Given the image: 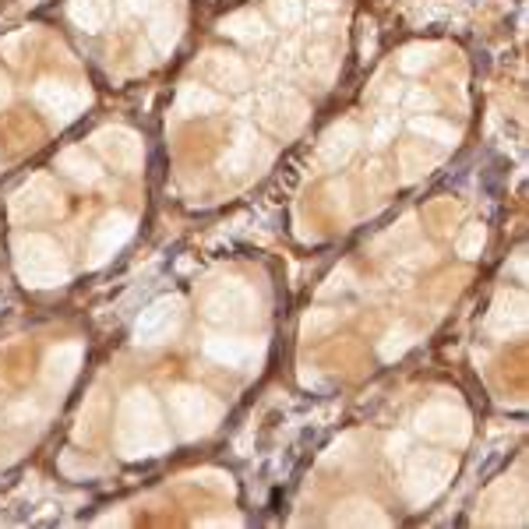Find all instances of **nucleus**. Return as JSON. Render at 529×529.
Masks as SVG:
<instances>
[{
    "instance_id": "f257e3e1",
    "label": "nucleus",
    "mask_w": 529,
    "mask_h": 529,
    "mask_svg": "<svg viewBox=\"0 0 529 529\" xmlns=\"http://www.w3.org/2000/svg\"><path fill=\"white\" fill-rule=\"evenodd\" d=\"M113 441L124 459H152L170 452V427L159 410L156 395L149 388H131L120 399L117 420H113Z\"/></svg>"
},
{
    "instance_id": "f03ea898",
    "label": "nucleus",
    "mask_w": 529,
    "mask_h": 529,
    "mask_svg": "<svg viewBox=\"0 0 529 529\" xmlns=\"http://www.w3.org/2000/svg\"><path fill=\"white\" fill-rule=\"evenodd\" d=\"M15 276L29 290H53L71 279L68 258L57 247V240L43 233H25L15 240Z\"/></svg>"
},
{
    "instance_id": "7ed1b4c3",
    "label": "nucleus",
    "mask_w": 529,
    "mask_h": 529,
    "mask_svg": "<svg viewBox=\"0 0 529 529\" xmlns=\"http://www.w3.org/2000/svg\"><path fill=\"white\" fill-rule=\"evenodd\" d=\"M459 462H455L452 452H434V448H424V452H413L403 466V494L413 508L431 505L434 498L448 491L452 484Z\"/></svg>"
},
{
    "instance_id": "20e7f679",
    "label": "nucleus",
    "mask_w": 529,
    "mask_h": 529,
    "mask_svg": "<svg viewBox=\"0 0 529 529\" xmlns=\"http://www.w3.org/2000/svg\"><path fill=\"white\" fill-rule=\"evenodd\" d=\"M219 417H223V406H219V399H212L205 388H198V385L170 388V420H173V427H177L180 438H187V441L202 438V434H209L212 427L219 424Z\"/></svg>"
},
{
    "instance_id": "39448f33",
    "label": "nucleus",
    "mask_w": 529,
    "mask_h": 529,
    "mask_svg": "<svg viewBox=\"0 0 529 529\" xmlns=\"http://www.w3.org/2000/svg\"><path fill=\"white\" fill-rule=\"evenodd\" d=\"M417 434L427 441H438V445L462 448L473 434V420L459 403L438 399V403H427L424 410L417 413Z\"/></svg>"
},
{
    "instance_id": "423d86ee",
    "label": "nucleus",
    "mask_w": 529,
    "mask_h": 529,
    "mask_svg": "<svg viewBox=\"0 0 529 529\" xmlns=\"http://www.w3.org/2000/svg\"><path fill=\"white\" fill-rule=\"evenodd\" d=\"M60 212H64V194L46 173L29 177L11 194V216L22 223H46V219H57Z\"/></svg>"
},
{
    "instance_id": "0eeeda50",
    "label": "nucleus",
    "mask_w": 529,
    "mask_h": 529,
    "mask_svg": "<svg viewBox=\"0 0 529 529\" xmlns=\"http://www.w3.org/2000/svg\"><path fill=\"white\" fill-rule=\"evenodd\" d=\"M36 106L57 124H71L75 117H82L85 106L92 103V89L82 82H64V78H43V82L32 89Z\"/></svg>"
},
{
    "instance_id": "6e6552de",
    "label": "nucleus",
    "mask_w": 529,
    "mask_h": 529,
    "mask_svg": "<svg viewBox=\"0 0 529 529\" xmlns=\"http://www.w3.org/2000/svg\"><path fill=\"white\" fill-rule=\"evenodd\" d=\"M184 325V300L180 297H159L138 314L135 321V343L138 346H163Z\"/></svg>"
},
{
    "instance_id": "1a4fd4ad",
    "label": "nucleus",
    "mask_w": 529,
    "mask_h": 529,
    "mask_svg": "<svg viewBox=\"0 0 529 529\" xmlns=\"http://www.w3.org/2000/svg\"><path fill=\"white\" fill-rule=\"evenodd\" d=\"M92 149L113 166V170H124V173H135L142 170V159H145V145L142 138L124 124H106L99 127L96 135L89 138Z\"/></svg>"
},
{
    "instance_id": "9d476101",
    "label": "nucleus",
    "mask_w": 529,
    "mask_h": 529,
    "mask_svg": "<svg viewBox=\"0 0 529 529\" xmlns=\"http://www.w3.org/2000/svg\"><path fill=\"white\" fill-rule=\"evenodd\" d=\"M205 318L219 321V325H247L258 318V297L251 286L244 283H226L205 300Z\"/></svg>"
},
{
    "instance_id": "9b49d317",
    "label": "nucleus",
    "mask_w": 529,
    "mask_h": 529,
    "mask_svg": "<svg viewBox=\"0 0 529 529\" xmlns=\"http://www.w3.org/2000/svg\"><path fill=\"white\" fill-rule=\"evenodd\" d=\"M131 237H135V216H127V212H110L89 237V258H85L89 261V269L106 265L113 254L124 251V244Z\"/></svg>"
},
{
    "instance_id": "f8f14e48",
    "label": "nucleus",
    "mask_w": 529,
    "mask_h": 529,
    "mask_svg": "<svg viewBox=\"0 0 529 529\" xmlns=\"http://www.w3.org/2000/svg\"><path fill=\"white\" fill-rule=\"evenodd\" d=\"M307 120V103L297 96L293 89H283V92H272L265 103H261V124L272 127L276 135H297L300 127H304Z\"/></svg>"
},
{
    "instance_id": "ddd939ff",
    "label": "nucleus",
    "mask_w": 529,
    "mask_h": 529,
    "mask_svg": "<svg viewBox=\"0 0 529 529\" xmlns=\"http://www.w3.org/2000/svg\"><path fill=\"white\" fill-rule=\"evenodd\" d=\"M526 321H529V304H526V293L519 290H501L491 304V314H487V332L501 339H512L526 332Z\"/></svg>"
},
{
    "instance_id": "4468645a",
    "label": "nucleus",
    "mask_w": 529,
    "mask_h": 529,
    "mask_svg": "<svg viewBox=\"0 0 529 529\" xmlns=\"http://www.w3.org/2000/svg\"><path fill=\"white\" fill-rule=\"evenodd\" d=\"M78 367H82V343H60L46 353L43 360V381L53 392H64L71 381L78 378Z\"/></svg>"
},
{
    "instance_id": "2eb2a0df",
    "label": "nucleus",
    "mask_w": 529,
    "mask_h": 529,
    "mask_svg": "<svg viewBox=\"0 0 529 529\" xmlns=\"http://www.w3.org/2000/svg\"><path fill=\"white\" fill-rule=\"evenodd\" d=\"M205 357L216 360L219 367H251L261 357V343L244 336H209L205 339Z\"/></svg>"
},
{
    "instance_id": "dca6fc26",
    "label": "nucleus",
    "mask_w": 529,
    "mask_h": 529,
    "mask_svg": "<svg viewBox=\"0 0 529 529\" xmlns=\"http://www.w3.org/2000/svg\"><path fill=\"white\" fill-rule=\"evenodd\" d=\"M202 71L212 78L216 85H226L230 92H244L251 85V71L247 64L237 57V53H226V50H209L202 57Z\"/></svg>"
},
{
    "instance_id": "f3484780",
    "label": "nucleus",
    "mask_w": 529,
    "mask_h": 529,
    "mask_svg": "<svg viewBox=\"0 0 529 529\" xmlns=\"http://www.w3.org/2000/svg\"><path fill=\"white\" fill-rule=\"evenodd\" d=\"M357 145H360V127L353 124V120H339V124L328 127V135L321 138L318 156L325 166H343V163H350Z\"/></svg>"
},
{
    "instance_id": "a211bd4d",
    "label": "nucleus",
    "mask_w": 529,
    "mask_h": 529,
    "mask_svg": "<svg viewBox=\"0 0 529 529\" xmlns=\"http://www.w3.org/2000/svg\"><path fill=\"white\" fill-rule=\"evenodd\" d=\"M332 526H353V529H367V526H374V529H385L388 526V515L381 512L374 501H367V498H346V501H339L336 505V512H332Z\"/></svg>"
},
{
    "instance_id": "6ab92c4d",
    "label": "nucleus",
    "mask_w": 529,
    "mask_h": 529,
    "mask_svg": "<svg viewBox=\"0 0 529 529\" xmlns=\"http://www.w3.org/2000/svg\"><path fill=\"white\" fill-rule=\"evenodd\" d=\"M254 156H258V135H254V127H237V135H233L230 149L223 152L219 166H223V173H247L254 166Z\"/></svg>"
},
{
    "instance_id": "aec40b11",
    "label": "nucleus",
    "mask_w": 529,
    "mask_h": 529,
    "mask_svg": "<svg viewBox=\"0 0 529 529\" xmlns=\"http://www.w3.org/2000/svg\"><path fill=\"white\" fill-rule=\"evenodd\" d=\"M110 424V403H106V395L92 392L89 399H85L82 413H78V427H75V438L78 441H96L99 434H103V427Z\"/></svg>"
},
{
    "instance_id": "412c9836",
    "label": "nucleus",
    "mask_w": 529,
    "mask_h": 529,
    "mask_svg": "<svg viewBox=\"0 0 529 529\" xmlns=\"http://www.w3.org/2000/svg\"><path fill=\"white\" fill-rule=\"evenodd\" d=\"M219 32L237 39V43H261V39L269 36L265 18H261L258 11H233V15H226L223 22H219Z\"/></svg>"
},
{
    "instance_id": "4be33fe9",
    "label": "nucleus",
    "mask_w": 529,
    "mask_h": 529,
    "mask_svg": "<svg viewBox=\"0 0 529 529\" xmlns=\"http://www.w3.org/2000/svg\"><path fill=\"white\" fill-rule=\"evenodd\" d=\"M57 170L68 173V177L75 180V184H82V187H92V184H99V180H103L99 163L85 149H64L57 156Z\"/></svg>"
},
{
    "instance_id": "5701e85b",
    "label": "nucleus",
    "mask_w": 529,
    "mask_h": 529,
    "mask_svg": "<svg viewBox=\"0 0 529 529\" xmlns=\"http://www.w3.org/2000/svg\"><path fill=\"white\" fill-rule=\"evenodd\" d=\"M223 106V96H216L205 85H184L177 92V113L180 117H205V113H216Z\"/></svg>"
},
{
    "instance_id": "b1692460",
    "label": "nucleus",
    "mask_w": 529,
    "mask_h": 529,
    "mask_svg": "<svg viewBox=\"0 0 529 529\" xmlns=\"http://www.w3.org/2000/svg\"><path fill=\"white\" fill-rule=\"evenodd\" d=\"M68 11H71V22L85 32H99L110 22V4L106 0H71Z\"/></svg>"
},
{
    "instance_id": "393cba45",
    "label": "nucleus",
    "mask_w": 529,
    "mask_h": 529,
    "mask_svg": "<svg viewBox=\"0 0 529 529\" xmlns=\"http://www.w3.org/2000/svg\"><path fill=\"white\" fill-rule=\"evenodd\" d=\"M149 36H152V43H156L159 53H170L173 46H177V39H180L177 15H173L170 8L156 11V15H152V25H149Z\"/></svg>"
},
{
    "instance_id": "a878e982",
    "label": "nucleus",
    "mask_w": 529,
    "mask_h": 529,
    "mask_svg": "<svg viewBox=\"0 0 529 529\" xmlns=\"http://www.w3.org/2000/svg\"><path fill=\"white\" fill-rule=\"evenodd\" d=\"M410 127H413V135L431 138V142L445 145V149H448V145L459 142V131H455L452 124H445V120H438V117H413Z\"/></svg>"
},
{
    "instance_id": "bb28decb",
    "label": "nucleus",
    "mask_w": 529,
    "mask_h": 529,
    "mask_svg": "<svg viewBox=\"0 0 529 529\" xmlns=\"http://www.w3.org/2000/svg\"><path fill=\"white\" fill-rule=\"evenodd\" d=\"M434 53H438V46L413 43V46H406L403 57H399V68H403L406 75H420V71H427L434 64Z\"/></svg>"
},
{
    "instance_id": "cd10ccee",
    "label": "nucleus",
    "mask_w": 529,
    "mask_h": 529,
    "mask_svg": "<svg viewBox=\"0 0 529 529\" xmlns=\"http://www.w3.org/2000/svg\"><path fill=\"white\" fill-rule=\"evenodd\" d=\"M403 170H406V180H417L420 173H431V166H438V156H431V152H424L420 145H403Z\"/></svg>"
},
{
    "instance_id": "c85d7f7f",
    "label": "nucleus",
    "mask_w": 529,
    "mask_h": 529,
    "mask_svg": "<svg viewBox=\"0 0 529 529\" xmlns=\"http://www.w3.org/2000/svg\"><path fill=\"white\" fill-rule=\"evenodd\" d=\"M484 244H487V230L480 223H470L459 233V240H455V251H459L462 258H480Z\"/></svg>"
},
{
    "instance_id": "c756f323",
    "label": "nucleus",
    "mask_w": 529,
    "mask_h": 529,
    "mask_svg": "<svg viewBox=\"0 0 529 529\" xmlns=\"http://www.w3.org/2000/svg\"><path fill=\"white\" fill-rule=\"evenodd\" d=\"M413 343H417V339H413L410 328H392V332L381 339V350L378 353H381V360H399Z\"/></svg>"
},
{
    "instance_id": "7c9ffc66",
    "label": "nucleus",
    "mask_w": 529,
    "mask_h": 529,
    "mask_svg": "<svg viewBox=\"0 0 529 529\" xmlns=\"http://www.w3.org/2000/svg\"><path fill=\"white\" fill-rule=\"evenodd\" d=\"M272 15L279 25H297L304 18V0H272Z\"/></svg>"
},
{
    "instance_id": "2f4dec72",
    "label": "nucleus",
    "mask_w": 529,
    "mask_h": 529,
    "mask_svg": "<svg viewBox=\"0 0 529 529\" xmlns=\"http://www.w3.org/2000/svg\"><path fill=\"white\" fill-rule=\"evenodd\" d=\"M332 325H336V311H311L300 321L304 336H318V332H325V328H332Z\"/></svg>"
},
{
    "instance_id": "473e14b6",
    "label": "nucleus",
    "mask_w": 529,
    "mask_h": 529,
    "mask_svg": "<svg viewBox=\"0 0 529 529\" xmlns=\"http://www.w3.org/2000/svg\"><path fill=\"white\" fill-rule=\"evenodd\" d=\"M25 43H32V32H18V36L4 39V43H0V53H4L11 64H22V46Z\"/></svg>"
},
{
    "instance_id": "72a5a7b5",
    "label": "nucleus",
    "mask_w": 529,
    "mask_h": 529,
    "mask_svg": "<svg viewBox=\"0 0 529 529\" xmlns=\"http://www.w3.org/2000/svg\"><path fill=\"white\" fill-rule=\"evenodd\" d=\"M395 127H399V124H395V117H381L378 124H374V131H371V145H374V149H385V145L392 142Z\"/></svg>"
},
{
    "instance_id": "f704fd0d",
    "label": "nucleus",
    "mask_w": 529,
    "mask_h": 529,
    "mask_svg": "<svg viewBox=\"0 0 529 529\" xmlns=\"http://www.w3.org/2000/svg\"><path fill=\"white\" fill-rule=\"evenodd\" d=\"M406 106H410L413 113H424V110H434V92H427L424 85H417V89L406 96Z\"/></svg>"
},
{
    "instance_id": "c9c22d12",
    "label": "nucleus",
    "mask_w": 529,
    "mask_h": 529,
    "mask_svg": "<svg viewBox=\"0 0 529 529\" xmlns=\"http://www.w3.org/2000/svg\"><path fill=\"white\" fill-rule=\"evenodd\" d=\"M124 4L127 15H152V8H156V0H120Z\"/></svg>"
},
{
    "instance_id": "e433bc0d",
    "label": "nucleus",
    "mask_w": 529,
    "mask_h": 529,
    "mask_svg": "<svg viewBox=\"0 0 529 529\" xmlns=\"http://www.w3.org/2000/svg\"><path fill=\"white\" fill-rule=\"evenodd\" d=\"M515 279H526V251H515Z\"/></svg>"
},
{
    "instance_id": "4c0bfd02",
    "label": "nucleus",
    "mask_w": 529,
    "mask_h": 529,
    "mask_svg": "<svg viewBox=\"0 0 529 529\" xmlns=\"http://www.w3.org/2000/svg\"><path fill=\"white\" fill-rule=\"evenodd\" d=\"M8 103H11V82L0 75V106H8Z\"/></svg>"
}]
</instances>
